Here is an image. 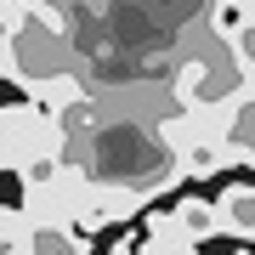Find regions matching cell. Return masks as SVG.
Wrapping results in <instances>:
<instances>
[{
    "label": "cell",
    "instance_id": "1",
    "mask_svg": "<svg viewBox=\"0 0 255 255\" xmlns=\"http://www.w3.org/2000/svg\"><path fill=\"white\" fill-rule=\"evenodd\" d=\"M34 153H68V130L57 125V114L46 102L23 97L0 108V176H17V164H28Z\"/></svg>",
    "mask_w": 255,
    "mask_h": 255
},
{
    "label": "cell",
    "instance_id": "2",
    "mask_svg": "<svg viewBox=\"0 0 255 255\" xmlns=\"http://www.w3.org/2000/svg\"><path fill=\"white\" fill-rule=\"evenodd\" d=\"M170 216H176V227H182L193 244H210V238L221 233L216 199H193V193H187V199H176V204H170Z\"/></svg>",
    "mask_w": 255,
    "mask_h": 255
},
{
    "label": "cell",
    "instance_id": "3",
    "mask_svg": "<svg viewBox=\"0 0 255 255\" xmlns=\"http://www.w3.org/2000/svg\"><path fill=\"white\" fill-rule=\"evenodd\" d=\"M216 216H221V233H238L244 244H255V187H227L216 199Z\"/></svg>",
    "mask_w": 255,
    "mask_h": 255
},
{
    "label": "cell",
    "instance_id": "4",
    "mask_svg": "<svg viewBox=\"0 0 255 255\" xmlns=\"http://www.w3.org/2000/svg\"><path fill=\"white\" fill-rule=\"evenodd\" d=\"M136 250L142 255H187V250H199V244L176 227V216H147V238H142Z\"/></svg>",
    "mask_w": 255,
    "mask_h": 255
},
{
    "label": "cell",
    "instance_id": "5",
    "mask_svg": "<svg viewBox=\"0 0 255 255\" xmlns=\"http://www.w3.org/2000/svg\"><path fill=\"white\" fill-rule=\"evenodd\" d=\"M0 238H6L11 255H28V238H34V221H28L23 204H0Z\"/></svg>",
    "mask_w": 255,
    "mask_h": 255
},
{
    "label": "cell",
    "instance_id": "6",
    "mask_svg": "<svg viewBox=\"0 0 255 255\" xmlns=\"http://www.w3.org/2000/svg\"><path fill=\"white\" fill-rule=\"evenodd\" d=\"M28 23V11H23V0H0V46H11L17 40V28Z\"/></svg>",
    "mask_w": 255,
    "mask_h": 255
}]
</instances>
